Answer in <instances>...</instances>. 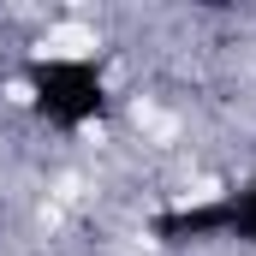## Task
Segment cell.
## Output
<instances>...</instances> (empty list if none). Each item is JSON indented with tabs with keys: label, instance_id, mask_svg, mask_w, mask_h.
Instances as JSON below:
<instances>
[{
	"label": "cell",
	"instance_id": "cell-1",
	"mask_svg": "<svg viewBox=\"0 0 256 256\" xmlns=\"http://www.w3.org/2000/svg\"><path fill=\"white\" fill-rule=\"evenodd\" d=\"M24 96H30V114L60 137L102 126L108 120V66L96 54H36L24 66Z\"/></svg>",
	"mask_w": 256,
	"mask_h": 256
},
{
	"label": "cell",
	"instance_id": "cell-2",
	"mask_svg": "<svg viewBox=\"0 0 256 256\" xmlns=\"http://www.w3.org/2000/svg\"><path fill=\"white\" fill-rule=\"evenodd\" d=\"M149 232L161 244H256V167L208 202L161 208L149 220Z\"/></svg>",
	"mask_w": 256,
	"mask_h": 256
}]
</instances>
